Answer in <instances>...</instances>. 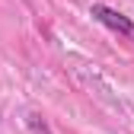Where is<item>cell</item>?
<instances>
[{
    "instance_id": "obj_1",
    "label": "cell",
    "mask_w": 134,
    "mask_h": 134,
    "mask_svg": "<svg viewBox=\"0 0 134 134\" xmlns=\"http://www.w3.org/2000/svg\"><path fill=\"white\" fill-rule=\"evenodd\" d=\"M90 16H93L96 23H102L105 29H112L115 35H121L125 42L134 45V19H131V16L112 10V7H105V3H93V7H90Z\"/></svg>"
}]
</instances>
